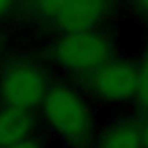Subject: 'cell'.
<instances>
[{
  "label": "cell",
  "mask_w": 148,
  "mask_h": 148,
  "mask_svg": "<svg viewBox=\"0 0 148 148\" xmlns=\"http://www.w3.org/2000/svg\"><path fill=\"white\" fill-rule=\"evenodd\" d=\"M140 66V79H138V93L134 98V107L138 115H147L148 114V40L147 45L141 52V57L138 60Z\"/></svg>",
  "instance_id": "ba28073f"
},
{
  "label": "cell",
  "mask_w": 148,
  "mask_h": 148,
  "mask_svg": "<svg viewBox=\"0 0 148 148\" xmlns=\"http://www.w3.org/2000/svg\"><path fill=\"white\" fill-rule=\"evenodd\" d=\"M124 0H26V12L53 35L105 28Z\"/></svg>",
  "instance_id": "3957f363"
},
{
  "label": "cell",
  "mask_w": 148,
  "mask_h": 148,
  "mask_svg": "<svg viewBox=\"0 0 148 148\" xmlns=\"http://www.w3.org/2000/svg\"><path fill=\"white\" fill-rule=\"evenodd\" d=\"M0 107H2V103H0Z\"/></svg>",
  "instance_id": "5bb4252c"
},
{
  "label": "cell",
  "mask_w": 148,
  "mask_h": 148,
  "mask_svg": "<svg viewBox=\"0 0 148 148\" xmlns=\"http://www.w3.org/2000/svg\"><path fill=\"white\" fill-rule=\"evenodd\" d=\"M2 148H45L43 141L38 138V136H31L24 141H19V143H14V145H7V147Z\"/></svg>",
  "instance_id": "8fae6325"
},
{
  "label": "cell",
  "mask_w": 148,
  "mask_h": 148,
  "mask_svg": "<svg viewBox=\"0 0 148 148\" xmlns=\"http://www.w3.org/2000/svg\"><path fill=\"white\" fill-rule=\"evenodd\" d=\"M17 5H19V0H0V23L10 17Z\"/></svg>",
  "instance_id": "30bf717a"
},
{
  "label": "cell",
  "mask_w": 148,
  "mask_h": 148,
  "mask_svg": "<svg viewBox=\"0 0 148 148\" xmlns=\"http://www.w3.org/2000/svg\"><path fill=\"white\" fill-rule=\"evenodd\" d=\"M117 55V40L107 28L59 33L47 47L48 62L74 77L98 69Z\"/></svg>",
  "instance_id": "7a4b0ae2"
},
{
  "label": "cell",
  "mask_w": 148,
  "mask_h": 148,
  "mask_svg": "<svg viewBox=\"0 0 148 148\" xmlns=\"http://www.w3.org/2000/svg\"><path fill=\"white\" fill-rule=\"evenodd\" d=\"M52 83L43 60L28 53L14 55L0 64V103L38 110Z\"/></svg>",
  "instance_id": "277c9868"
},
{
  "label": "cell",
  "mask_w": 148,
  "mask_h": 148,
  "mask_svg": "<svg viewBox=\"0 0 148 148\" xmlns=\"http://www.w3.org/2000/svg\"><path fill=\"white\" fill-rule=\"evenodd\" d=\"M141 117V134H143V145L148 148V114L147 115H140Z\"/></svg>",
  "instance_id": "7c38bea8"
},
{
  "label": "cell",
  "mask_w": 148,
  "mask_h": 148,
  "mask_svg": "<svg viewBox=\"0 0 148 148\" xmlns=\"http://www.w3.org/2000/svg\"><path fill=\"white\" fill-rule=\"evenodd\" d=\"M124 3L136 21L148 24V0H124Z\"/></svg>",
  "instance_id": "9c48e42d"
},
{
  "label": "cell",
  "mask_w": 148,
  "mask_h": 148,
  "mask_svg": "<svg viewBox=\"0 0 148 148\" xmlns=\"http://www.w3.org/2000/svg\"><path fill=\"white\" fill-rule=\"evenodd\" d=\"M36 110L19 107H0V148L36 136Z\"/></svg>",
  "instance_id": "52a82bcc"
},
{
  "label": "cell",
  "mask_w": 148,
  "mask_h": 148,
  "mask_svg": "<svg viewBox=\"0 0 148 148\" xmlns=\"http://www.w3.org/2000/svg\"><path fill=\"white\" fill-rule=\"evenodd\" d=\"M38 110L47 129L64 145L91 148L97 136L93 102L74 83L53 81Z\"/></svg>",
  "instance_id": "6da1fadb"
},
{
  "label": "cell",
  "mask_w": 148,
  "mask_h": 148,
  "mask_svg": "<svg viewBox=\"0 0 148 148\" xmlns=\"http://www.w3.org/2000/svg\"><path fill=\"white\" fill-rule=\"evenodd\" d=\"M138 79V60L117 55L98 69L74 77V84L81 88L91 102L109 107H124L134 103Z\"/></svg>",
  "instance_id": "5b68a950"
},
{
  "label": "cell",
  "mask_w": 148,
  "mask_h": 148,
  "mask_svg": "<svg viewBox=\"0 0 148 148\" xmlns=\"http://www.w3.org/2000/svg\"><path fill=\"white\" fill-rule=\"evenodd\" d=\"M91 148H145L141 134V117L124 115L110 121L97 133Z\"/></svg>",
  "instance_id": "8992f818"
},
{
  "label": "cell",
  "mask_w": 148,
  "mask_h": 148,
  "mask_svg": "<svg viewBox=\"0 0 148 148\" xmlns=\"http://www.w3.org/2000/svg\"><path fill=\"white\" fill-rule=\"evenodd\" d=\"M2 48H3V40L0 36V60H2Z\"/></svg>",
  "instance_id": "4fadbf2b"
}]
</instances>
